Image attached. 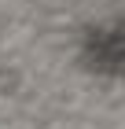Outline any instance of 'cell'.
<instances>
[{
    "mask_svg": "<svg viewBox=\"0 0 125 129\" xmlns=\"http://www.w3.org/2000/svg\"><path fill=\"white\" fill-rule=\"evenodd\" d=\"M85 59H88V67L99 70V74H118V63H121V37H118V26L88 33L85 37Z\"/></svg>",
    "mask_w": 125,
    "mask_h": 129,
    "instance_id": "cell-1",
    "label": "cell"
}]
</instances>
